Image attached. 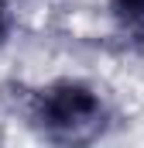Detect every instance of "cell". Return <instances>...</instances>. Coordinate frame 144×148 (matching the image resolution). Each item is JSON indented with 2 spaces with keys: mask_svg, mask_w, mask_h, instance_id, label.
<instances>
[{
  "mask_svg": "<svg viewBox=\"0 0 144 148\" xmlns=\"http://www.w3.org/2000/svg\"><path fill=\"white\" fill-rule=\"evenodd\" d=\"M28 114L48 141H93L107 127V100L96 86L79 79H58L41 86Z\"/></svg>",
  "mask_w": 144,
  "mask_h": 148,
  "instance_id": "cell-1",
  "label": "cell"
},
{
  "mask_svg": "<svg viewBox=\"0 0 144 148\" xmlns=\"http://www.w3.org/2000/svg\"><path fill=\"white\" fill-rule=\"evenodd\" d=\"M10 31V0H0V41Z\"/></svg>",
  "mask_w": 144,
  "mask_h": 148,
  "instance_id": "cell-3",
  "label": "cell"
},
{
  "mask_svg": "<svg viewBox=\"0 0 144 148\" xmlns=\"http://www.w3.org/2000/svg\"><path fill=\"white\" fill-rule=\"evenodd\" d=\"M113 10L130 35H144V0H113Z\"/></svg>",
  "mask_w": 144,
  "mask_h": 148,
  "instance_id": "cell-2",
  "label": "cell"
}]
</instances>
